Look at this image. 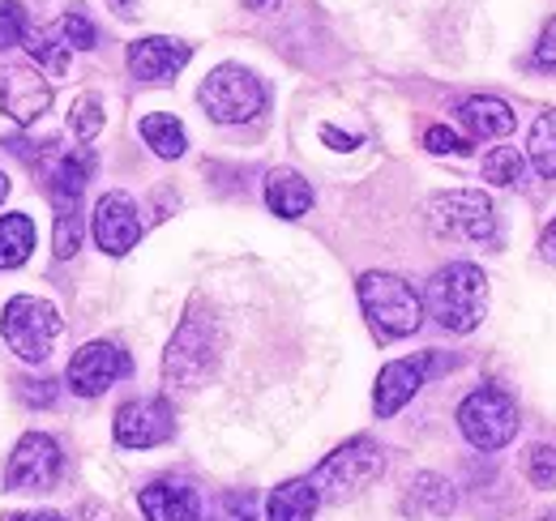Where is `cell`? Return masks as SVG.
I'll return each instance as SVG.
<instances>
[{
	"label": "cell",
	"instance_id": "cell-1",
	"mask_svg": "<svg viewBox=\"0 0 556 521\" xmlns=\"http://www.w3.org/2000/svg\"><path fill=\"white\" fill-rule=\"evenodd\" d=\"M424 308L428 317L450 333H471L484 321L488 308V278L480 265L471 260H454L445 269H437L424 287Z\"/></svg>",
	"mask_w": 556,
	"mask_h": 521
},
{
	"label": "cell",
	"instance_id": "cell-2",
	"mask_svg": "<svg viewBox=\"0 0 556 521\" xmlns=\"http://www.w3.org/2000/svg\"><path fill=\"white\" fill-rule=\"evenodd\" d=\"M94 167H99L94 150H90V145H73L65 154H56L52 167L43 171L48 196H52V205H56V236H52V249H56L61 260H70L73 253L81 249V193H86Z\"/></svg>",
	"mask_w": 556,
	"mask_h": 521
},
{
	"label": "cell",
	"instance_id": "cell-3",
	"mask_svg": "<svg viewBox=\"0 0 556 521\" xmlns=\"http://www.w3.org/2000/svg\"><path fill=\"white\" fill-rule=\"evenodd\" d=\"M214 368H218V326L202 304H193L163 355V377L172 390H198L214 377Z\"/></svg>",
	"mask_w": 556,
	"mask_h": 521
},
{
	"label": "cell",
	"instance_id": "cell-4",
	"mask_svg": "<svg viewBox=\"0 0 556 521\" xmlns=\"http://www.w3.org/2000/svg\"><path fill=\"white\" fill-rule=\"evenodd\" d=\"M381 470H386L381 445L368 441V436H355V441L339 445L334 454L326 457V461L313 470L308 483L317 487V500H326V505H343V500H351L355 492H364L368 483H377Z\"/></svg>",
	"mask_w": 556,
	"mask_h": 521
},
{
	"label": "cell",
	"instance_id": "cell-5",
	"mask_svg": "<svg viewBox=\"0 0 556 521\" xmlns=\"http://www.w3.org/2000/svg\"><path fill=\"white\" fill-rule=\"evenodd\" d=\"M0 333H4V342L13 346L17 359H26V364H48L56 338L65 333V321H61V313H56L48 300H39V295H13V300L4 304Z\"/></svg>",
	"mask_w": 556,
	"mask_h": 521
},
{
	"label": "cell",
	"instance_id": "cell-6",
	"mask_svg": "<svg viewBox=\"0 0 556 521\" xmlns=\"http://www.w3.org/2000/svg\"><path fill=\"white\" fill-rule=\"evenodd\" d=\"M198 103L206 107V116L218 120V125H249L266 107V86H262L257 73H249L244 65H218L202 81Z\"/></svg>",
	"mask_w": 556,
	"mask_h": 521
},
{
	"label": "cell",
	"instance_id": "cell-7",
	"mask_svg": "<svg viewBox=\"0 0 556 521\" xmlns=\"http://www.w3.org/2000/svg\"><path fill=\"white\" fill-rule=\"evenodd\" d=\"M359 304L386 338H407L424 326V300L394 274H359Z\"/></svg>",
	"mask_w": 556,
	"mask_h": 521
},
{
	"label": "cell",
	"instance_id": "cell-8",
	"mask_svg": "<svg viewBox=\"0 0 556 521\" xmlns=\"http://www.w3.org/2000/svg\"><path fill=\"white\" fill-rule=\"evenodd\" d=\"M458 428L476 449H505L518 436V406L514 397L496 385H480L463 397L458 406Z\"/></svg>",
	"mask_w": 556,
	"mask_h": 521
},
{
	"label": "cell",
	"instance_id": "cell-9",
	"mask_svg": "<svg viewBox=\"0 0 556 521\" xmlns=\"http://www.w3.org/2000/svg\"><path fill=\"white\" fill-rule=\"evenodd\" d=\"M428 227L445 240H492L496 214L484 193H437L428 201Z\"/></svg>",
	"mask_w": 556,
	"mask_h": 521
},
{
	"label": "cell",
	"instance_id": "cell-10",
	"mask_svg": "<svg viewBox=\"0 0 556 521\" xmlns=\"http://www.w3.org/2000/svg\"><path fill=\"white\" fill-rule=\"evenodd\" d=\"M134 372V359L125 346L116 342H86L70 359V390L77 397H99L108 393L116 381H125Z\"/></svg>",
	"mask_w": 556,
	"mask_h": 521
},
{
	"label": "cell",
	"instance_id": "cell-11",
	"mask_svg": "<svg viewBox=\"0 0 556 521\" xmlns=\"http://www.w3.org/2000/svg\"><path fill=\"white\" fill-rule=\"evenodd\" d=\"M61 466H65V457H61V445L52 436L26 432L17 441L13 457H9V474L4 479H9L13 492H48L61 479Z\"/></svg>",
	"mask_w": 556,
	"mask_h": 521
},
{
	"label": "cell",
	"instance_id": "cell-12",
	"mask_svg": "<svg viewBox=\"0 0 556 521\" xmlns=\"http://www.w3.org/2000/svg\"><path fill=\"white\" fill-rule=\"evenodd\" d=\"M48 107H52V86H48V77L39 68L0 65V112L13 125L30 129Z\"/></svg>",
	"mask_w": 556,
	"mask_h": 521
},
{
	"label": "cell",
	"instance_id": "cell-13",
	"mask_svg": "<svg viewBox=\"0 0 556 521\" xmlns=\"http://www.w3.org/2000/svg\"><path fill=\"white\" fill-rule=\"evenodd\" d=\"M112 432H116V445H125V449H154V445L172 441L176 415L163 397H138V402H125L116 410Z\"/></svg>",
	"mask_w": 556,
	"mask_h": 521
},
{
	"label": "cell",
	"instance_id": "cell-14",
	"mask_svg": "<svg viewBox=\"0 0 556 521\" xmlns=\"http://www.w3.org/2000/svg\"><path fill=\"white\" fill-rule=\"evenodd\" d=\"M437 368V355L432 351H424V355H412V359H394V364H386L381 368V377H377V390H372V410L381 415V419H390V415H399L412 397L419 393V385L428 381V372Z\"/></svg>",
	"mask_w": 556,
	"mask_h": 521
},
{
	"label": "cell",
	"instance_id": "cell-15",
	"mask_svg": "<svg viewBox=\"0 0 556 521\" xmlns=\"http://www.w3.org/2000/svg\"><path fill=\"white\" fill-rule=\"evenodd\" d=\"M138 240H141L138 205L125 193L99 196V205H94V244L103 253H112V257H125Z\"/></svg>",
	"mask_w": 556,
	"mask_h": 521
},
{
	"label": "cell",
	"instance_id": "cell-16",
	"mask_svg": "<svg viewBox=\"0 0 556 521\" xmlns=\"http://www.w3.org/2000/svg\"><path fill=\"white\" fill-rule=\"evenodd\" d=\"M146 521H202V496L185 479H154L138 496Z\"/></svg>",
	"mask_w": 556,
	"mask_h": 521
},
{
	"label": "cell",
	"instance_id": "cell-17",
	"mask_svg": "<svg viewBox=\"0 0 556 521\" xmlns=\"http://www.w3.org/2000/svg\"><path fill=\"white\" fill-rule=\"evenodd\" d=\"M189 56H193L189 43L167 39V35H150V39H138L129 48V73L141 81H172L180 68L189 65Z\"/></svg>",
	"mask_w": 556,
	"mask_h": 521
},
{
	"label": "cell",
	"instance_id": "cell-18",
	"mask_svg": "<svg viewBox=\"0 0 556 521\" xmlns=\"http://www.w3.org/2000/svg\"><path fill=\"white\" fill-rule=\"evenodd\" d=\"M458 120H463V129L471 132L476 141H496V137H509V132H514V112H509V103L488 99V94L458 103Z\"/></svg>",
	"mask_w": 556,
	"mask_h": 521
},
{
	"label": "cell",
	"instance_id": "cell-19",
	"mask_svg": "<svg viewBox=\"0 0 556 521\" xmlns=\"http://www.w3.org/2000/svg\"><path fill=\"white\" fill-rule=\"evenodd\" d=\"M266 205L278 218H300V214L313 209V189H308V180L300 171L278 167V171L266 176Z\"/></svg>",
	"mask_w": 556,
	"mask_h": 521
},
{
	"label": "cell",
	"instance_id": "cell-20",
	"mask_svg": "<svg viewBox=\"0 0 556 521\" xmlns=\"http://www.w3.org/2000/svg\"><path fill=\"white\" fill-rule=\"evenodd\" d=\"M317 487L308 483V479H287V483H278L275 492H270V500H266V518L270 521H313L317 513Z\"/></svg>",
	"mask_w": 556,
	"mask_h": 521
},
{
	"label": "cell",
	"instance_id": "cell-21",
	"mask_svg": "<svg viewBox=\"0 0 556 521\" xmlns=\"http://www.w3.org/2000/svg\"><path fill=\"white\" fill-rule=\"evenodd\" d=\"M454 487L441 474H416V483L407 487V513L412 518H450L454 513Z\"/></svg>",
	"mask_w": 556,
	"mask_h": 521
},
{
	"label": "cell",
	"instance_id": "cell-22",
	"mask_svg": "<svg viewBox=\"0 0 556 521\" xmlns=\"http://www.w3.org/2000/svg\"><path fill=\"white\" fill-rule=\"evenodd\" d=\"M30 249H35V223L26 214H4L0 218V269L26 265Z\"/></svg>",
	"mask_w": 556,
	"mask_h": 521
},
{
	"label": "cell",
	"instance_id": "cell-23",
	"mask_svg": "<svg viewBox=\"0 0 556 521\" xmlns=\"http://www.w3.org/2000/svg\"><path fill=\"white\" fill-rule=\"evenodd\" d=\"M26 48H30V56L48 68L52 77H65V73H70L73 48H70V39H65V30H61V22H52V26L35 30V35H26Z\"/></svg>",
	"mask_w": 556,
	"mask_h": 521
},
{
	"label": "cell",
	"instance_id": "cell-24",
	"mask_svg": "<svg viewBox=\"0 0 556 521\" xmlns=\"http://www.w3.org/2000/svg\"><path fill=\"white\" fill-rule=\"evenodd\" d=\"M141 137H146V145L159 154V158H180L185 154V125L176 120V116H167V112H154V116H146L141 120Z\"/></svg>",
	"mask_w": 556,
	"mask_h": 521
},
{
	"label": "cell",
	"instance_id": "cell-25",
	"mask_svg": "<svg viewBox=\"0 0 556 521\" xmlns=\"http://www.w3.org/2000/svg\"><path fill=\"white\" fill-rule=\"evenodd\" d=\"M531 163L544 180H556V107L553 112H540V120L531 125Z\"/></svg>",
	"mask_w": 556,
	"mask_h": 521
},
{
	"label": "cell",
	"instance_id": "cell-26",
	"mask_svg": "<svg viewBox=\"0 0 556 521\" xmlns=\"http://www.w3.org/2000/svg\"><path fill=\"white\" fill-rule=\"evenodd\" d=\"M484 180H492L496 189H518V185L527 180V158H522V150L496 145L484 158Z\"/></svg>",
	"mask_w": 556,
	"mask_h": 521
},
{
	"label": "cell",
	"instance_id": "cell-27",
	"mask_svg": "<svg viewBox=\"0 0 556 521\" xmlns=\"http://www.w3.org/2000/svg\"><path fill=\"white\" fill-rule=\"evenodd\" d=\"M99 129H103V103L94 94H81L70 112V132L77 141H94Z\"/></svg>",
	"mask_w": 556,
	"mask_h": 521
},
{
	"label": "cell",
	"instance_id": "cell-28",
	"mask_svg": "<svg viewBox=\"0 0 556 521\" xmlns=\"http://www.w3.org/2000/svg\"><path fill=\"white\" fill-rule=\"evenodd\" d=\"M26 39V9L17 0H0V52Z\"/></svg>",
	"mask_w": 556,
	"mask_h": 521
},
{
	"label": "cell",
	"instance_id": "cell-29",
	"mask_svg": "<svg viewBox=\"0 0 556 521\" xmlns=\"http://www.w3.org/2000/svg\"><path fill=\"white\" fill-rule=\"evenodd\" d=\"M61 30H65V39H70L73 52H90V48L99 43V30H94V22H90L86 13H77V9H70V13L61 17Z\"/></svg>",
	"mask_w": 556,
	"mask_h": 521
},
{
	"label": "cell",
	"instance_id": "cell-30",
	"mask_svg": "<svg viewBox=\"0 0 556 521\" xmlns=\"http://www.w3.org/2000/svg\"><path fill=\"white\" fill-rule=\"evenodd\" d=\"M527 479L535 487H556V445H535L527 454Z\"/></svg>",
	"mask_w": 556,
	"mask_h": 521
},
{
	"label": "cell",
	"instance_id": "cell-31",
	"mask_svg": "<svg viewBox=\"0 0 556 521\" xmlns=\"http://www.w3.org/2000/svg\"><path fill=\"white\" fill-rule=\"evenodd\" d=\"M424 145L432 150V154H463V150H471V141H463L454 129H445V125H437V129L424 132Z\"/></svg>",
	"mask_w": 556,
	"mask_h": 521
},
{
	"label": "cell",
	"instance_id": "cell-32",
	"mask_svg": "<svg viewBox=\"0 0 556 521\" xmlns=\"http://www.w3.org/2000/svg\"><path fill=\"white\" fill-rule=\"evenodd\" d=\"M206 521H253V500L249 496H218V505Z\"/></svg>",
	"mask_w": 556,
	"mask_h": 521
},
{
	"label": "cell",
	"instance_id": "cell-33",
	"mask_svg": "<svg viewBox=\"0 0 556 521\" xmlns=\"http://www.w3.org/2000/svg\"><path fill=\"white\" fill-rule=\"evenodd\" d=\"M17 393L30 402V406H52L56 402V381H17Z\"/></svg>",
	"mask_w": 556,
	"mask_h": 521
},
{
	"label": "cell",
	"instance_id": "cell-34",
	"mask_svg": "<svg viewBox=\"0 0 556 521\" xmlns=\"http://www.w3.org/2000/svg\"><path fill=\"white\" fill-rule=\"evenodd\" d=\"M535 61L556 68V17L544 26V35H540V43H535Z\"/></svg>",
	"mask_w": 556,
	"mask_h": 521
},
{
	"label": "cell",
	"instance_id": "cell-35",
	"mask_svg": "<svg viewBox=\"0 0 556 521\" xmlns=\"http://www.w3.org/2000/svg\"><path fill=\"white\" fill-rule=\"evenodd\" d=\"M540 257L544 260H553L556 265V218L544 227V236H540Z\"/></svg>",
	"mask_w": 556,
	"mask_h": 521
},
{
	"label": "cell",
	"instance_id": "cell-36",
	"mask_svg": "<svg viewBox=\"0 0 556 521\" xmlns=\"http://www.w3.org/2000/svg\"><path fill=\"white\" fill-rule=\"evenodd\" d=\"M321 137H326V141H330L334 150H355V137H348V132H339L334 125H326V129H321Z\"/></svg>",
	"mask_w": 556,
	"mask_h": 521
},
{
	"label": "cell",
	"instance_id": "cell-37",
	"mask_svg": "<svg viewBox=\"0 0 556 521\" xmlns=\"http://www.w3.org/2000/svg\"><path fill=\"white\" fill-rule=\"evenodd\" d=\"M77 521H121V518H112L103 505H86V509H77Z\"/></svg>",
	"mask_w": 556,
	"mask_h": 521
},
{
	"label": "cell",
	"instance_id": "cell-38",
	"mask_svg": "<svg viewBox=\"0 0 556 521\" xmlns=\"http://www.w3.org/2000/svg\"><path fill=\"white\" fill-rule=\"evenodd\" d=\"M4 521H65L61 513H13V518H4Z\"/></svg>",
	"mask_w": 556,
	"mask_h": 521
},
{
	"label": "cell",
	"instance_id": "cell-39",
	"mask_svg": "<svg viewBox=\"0 0 556 521\" xmlns=\"http://www.w3.org/2000/svg\"><path fill=\"white\" fill-rule=\"evenodd\" d=\"M108 4H112L116 13H125V17H134V13H138V0H108Z\"/></svg>",
	"mask_w": 556,
	"mask_h": 521
},
{
	"label": "cell",
	"instance_id": "cell-40",
	"mask_svg": "<svg viewBox=\"0 0 556 521\" xmlns=\"http://www.w3.org/2000/svg\"><path fill=\"white\" fill-rule=\"evenodd\" d=\"M244 4H249V9H257V13H275L282 0H244Z\"/></svg>",
	"mask_w": 556,
	"mask_h": 521
},
{
	"label": "cell",
	"instance_id": "cell-41",
	"mask_svg": "<svg viewBox=\"0 0 556 521\" xmlns=\"http://www.w3.org/2000/svg\"><path fill=\"white\" fill-rule=\"evenodd\" d=\"M4 196H9V176L0 171V201H4Z\"/></svg>",
	"mask_w": 556,
	"mask_h": 521
},
{
	"label": "cell",
	"instance_id": "cell-42",
	"mask_svg": "<svg viewBox=\"0 0 556 521\" xmlns=\"http://www.w3.org/2000/svg\"><path fill=\"white\" fill-rule=\"evenodd\" d=\"M544 521H556V509H553V513H544Z\"/></svg>",
	"mask_w": 556,
	"mask_h": 521
}]
</instances>
